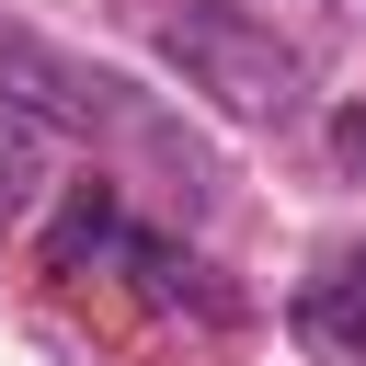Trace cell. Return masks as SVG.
<instances>
[{"label":"cell","mask_w":366,"mask_h":366,"mask_svg":"<svg viewBox=\"0 0 366 366\" xmlns=\"http://www.w3.org/2000/svg\"><path fill=\"white\" fill-rule=\"evenodd\" d=\"M46 160H57V137H46V114H23V103H0V240L23 229V206H34V183H46Z\"/></svg>","instance_id":"cell-4"},{"label":"cell","mask_w":366,"mask_h":366,"mask_svg":"<svg viewBox=\"0 0 366 366\" xmlns=\"http://www.w3.org/2000/svg\"><path fill=\"white\" fill-rule=\"evenodd\" d=\"M332 149H343V160L366 172V103H343V114H332Z\"/></svg>","instance_id":"cell-6"},{"label":"cell","mask_w":366,"mask_h":366,"mask_svg":"<svg viewBox=\"0 0 366 366\" xmlns=\"http://www.w3.org/2000/svg\"><path fill=\"white\" fill-rule=\"evenodd\" d=\"M160 57H172L217 114H240V126H286V114L309 103V57H297L263 11H240V0H183V11H160Z\"/></svg>","instance_id":"cell-1"},{"label":"cell","mask_w":366,"mask_h":366,"mask_svg":"<svg viewBox=\"0 0 366 366\" xmlns=\"http://www.w3.org/2000/svg\"><path fill=\"white\" fill-rule=\"evenodd\" d=\"M297 343L320 355V366H366V252H332L309 286H297Z\"/></svg>","instance_id":"cell-3"},{"label":"cell","mask_w":366,"mask_h":366,"mask_svg":"<svg viewBox=\"0 0 366 366\" xmlns=\"http://www.w3.org/2000/svg\"><path fill=\"white\" fill-rule=\"evenodd\" d=\"M0 69H34V57H23V46H11V34H0ZM103 92H114V80H69V69H57V114H92V103H103Z\"/></svg>","instance_id":"cell-5"},{"label":"cell","mask_w":366,"mask_h":366,"mask_svg":"<svg viewBox=\"0 0 366 366\" xmlns=\"http://www.w3.org/2000/svg\"><path fill=\"white\" fill-rule=\"evenodd\" d=\"M46 274L57 286H80V274H126L149 309H206V320H229V286L183 252V240H160V229H137L126 217V194L92 172V183H69V206H57V229H46Z\"/></svg>","instance_id":"cell-2"}]
</instances>
